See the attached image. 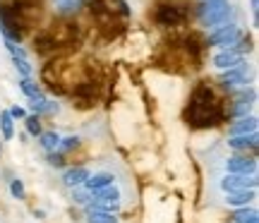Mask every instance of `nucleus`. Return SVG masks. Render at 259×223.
<instances>
[{"label": "nucleus", "instance_id": "obj_14", "mask_svg": "<svg viewBox=\"0 0 259 223\" xmlns=\"http://www.w3.org/2000/svg\"><path fill=\"white\" fill-rule=\"evenodd\" d=\"M87 177H89V170H87V168H70V170L63 175V180H65V185L79 187L87 183Z\"/></svg>", "mask_w": 259, "mask_h": 223}, {"label": "nucleus", "instance_id": "obj_23", "mask_svg": "<svg viewBox=\"0 0 259 223\" xmlns=\"http://www.w3.org/2000/svg\"><path fill=\"white\" fill-rule=\"evenodd\" d=\"M15 67H17L19 72H22V77H24V79H29V74H31V67H29V63L24 60V58L15 56Z\"/></svg>", "mask_w": 259, "mask_h": 223}, {"label": "nucleus", "instance_id": "obj_19", "mask_svg": "<svg viewBox=\"0 0 259 223\" xmlns=\"http://www.w3.org/2000/svg\"><path fill=\"white\" fill-rule=\"evenodd\" d=\"M0 130H3V137L10 140L12 135H15V127H12V118H10V113H0Z\"/></svg>", "mask_w": 259, "mask_h": 223}, {"label": "nucleus", "instance_id": "obj_3", "mask_svg": "<svg viewBox=\"0 0 259 223\" xmlns=\"http://www.w3.org/2000/svg\"><path fill=\"white\" fill-rule=\"evenodd\" d=\"M187 120L194 127H209L219 120V103H216V96L211 94L206 82H202L194 89L190 108H187Z\"/></svg>", "mask_w": 259, "mask_h": 223}, {"label": "nucleus", "instance_id": "obj_17", "mask_svg": "<svg viewBox=\"0 0 259 223\" xmlns=\"http://www.w3.org/2000/svg\"><path fill=\"white\" fill-rule=\"evenodd\" d=\"M87 221L89 223H118V218L113 214H108V211H101V209L89 206V209H87Z\"/></svg>", "mask_w": 259, "mask_h": 223}, {"label": "nucleus", "instance_id": "obj_9", "mask_svg": "<svg viewBox=\"0 0 259 223\" xmlns=\"http://www.w3.org/2000/svg\"><path fill=\"white\" fill-rule=\"evenodd\" d=\"M213 65L219 67V70H233V67L242 65V56L240 53H235V51H221V53H216L213 58Z\"/></svg>", "mask_w": 259, "mask_h": 223}, {"label": "nucleus", "instance_id": "obj_7", "mask_svg": "<svg viewBox=\"0 0 259 223\" xmlns=\"http://www.w3.org/2000/svg\"><path fill=\"white\" fill-rule=\"evenodd\" d=\"M226 170L233 175H254L257 170V161L247 156H233L226 161Z\"/></svg>", "mask_w": 259, "mask_h": 223}, {"label": "nucleus", "instance_id": "obj_27", "mask_svg": "<svg viewBox=\"0 0 259 223\" xmlns=\"http://www.w3.org/2000/svg\"><path fill=\"white\" fill-rule=\"evenodd\" d=\"M24 115H27V113H24V108H19V106H15V108L10 111V118H12V120H15V118H24Z\"/></svg>", "mask_w": 259, "mask_h": 223}, {"label": "nucleus", "instance_id": "obj_26", "mask_svg": "<svg viewBox=\"0 0 259 223\" xmlns=\"http://www.w3.org/2000/svg\"><path fill=\"white\" fill-rule=\"evenodd\" d=\"M77 137H67V140H60V147H58V151H67V149H74L77 147Z\"/></svg>", "mask_w": 259, "mask_h": 223}, {"label": "nucleus", "instance_id": "obj_8", "mask_svg": "<svg viewBox=\"0 0 259 223\" xmlns=\"http://www.w3.org/2000/svg\"><path fill=\"white\" fill-rule=\"evenodd\" d=\"M238 38V29L235 27H216V31L211 34V43L213 46H221L223 51L231 48Z\"/></svg>", "mask_w": 259, "mask_h": 223}, {"label": "nucleus", "instance_id": "obj_4", "mask_svg": "<svg viewBox=\"0 0 259 223\" xmlns=\"http://www.w3.org/2000/svg\"><path fill=\"white\" fill-rule=\"evenodd\" d=\"M149 17L156 22L158 27H180L190 19V5L185 0H158Z\"/></svg>", "mask_w": 259, "mask_h": 223}, {"label": "nucleus", "instance_id": "obj_22", "mask_svg": "<svg viewBox=\"0 0 259 223\" xmlns=\"http://www.w3.org/2000/svg\"><path fill=\"white\" fill-rule=\"evenodd\" d=\"M27 132L29 135H41V120H38V115H29L27 118Z\"/></svg>", "mask_w": 259, "mask_h": 223}, {"label": "nucleus", "instance_id": "obj_1", "mask_svg": "<svg viewBox=\"0 0 259 223\" xmlns=\"http://www.w3.org/2000/svg\"><path fill=\"white\" fill-rule=\"evenodd\" d=\"M44 17V3L41 0H10L0 5V19L3 29L10 38H24Z\"/></svg>", "mask_w": 259, "mask_h": 223}, {"label": "nucleus", "instance_id": "obj_2", "mask_svg": "<svg viewBox=\"0 0 259 223\" xmlns=\"http://www.w3.org/2000/svg\"><path fill=\"white\" fill-rule=\"evenodd\" d=\"M79 36V29L70 19H56L48 27H44L34 38V48L38 53H48V51H58V48L72 46Z\"/></svg>", "mask_w": 259, "mask_h": 223}, {"label": "nucleus", "instance_id": "obj_11", "mask_svg": "<svg viewBox=\"0 0 259 223\" xmlns=\"http://www.w3.org/2000/svg\"><path fill=\"white\" fill-rule=\"evenodd\" d=\"M226 15H228V8L223 5L221 0H213L211 5H206V10H204V19L209 24H221Z\"/></svg>", "mask_w": 259, "mask_h": 223}, {"label": "nucleus", "instance_id": "obj_12", "mask_svg": "<svg viewBox=\"0 0 259 223\" xmlns=\"http://www.w3.org/2000/svg\"><path fill=\"white\" fill-rule=\"evenodd\" d=\"M242 135H257V118H240L231 125V137H242Z\"/></svg>", "mask_w": 259, "mask_h": 223}, {"label": "nucleus", "instance_id": "obj_18", "mask_svg": "<svg viewBox=\"0 0 259 223\" xmlns=\"http://www.w3.org/2000/svg\"><path fill=\"white\" fill-rule=\"evenodd\" d=\"M41 147L46 149L48 154H56L58 147H60V137L56 132H41Z\"/></svg>", "mask_w": 259, "mask_h": 223}, {"label": "nucleus", "instance_id": "obj_13", "mask_svg": "<svg viewBox=\"0 0 259 223\" xmlns=\"http://www.w3.org/2000/svg\"><path fill=\"white\" fill-rule=\"evenodd\" d=\"M113 180H115V177H113L111 173H96V175H89V177H87L84 187H87L89 192H99V190H103V187L113 185Z\"/></svg>", "mask_w": 259, "mask_h": 223}, {"label": "nucleus", "instance_id": "obj_15", "mask_svg": "<svg viewBox=\"0 0 259 223\" xmlns=\"http://www.w3.org/2000/svg\"><path fill=\"white\" fill-rule=\"evenodd\" d=\"M235 151H245L247 154V149L250 151H254L257 149V135H242V137H231V142H228Z\"/></svg>", "mask_w": 259, "mask_h": 223}, {"label": "nucleus", "instance_id": "obj_25", "mask_svg": "<svg viewBox=\"0 0 259 223\" xmlns=\"http://www.w3.org/2000/svg\"><path fill=\"white\" fill-rule=\"evenodd\" d=\"M10 192H12V197H17V199H24V185H22V180H12L10 183Z\"/></svg>", "mask_w": 259, "mask_h": 223}, {"label": "nucleus", "instance_id": "obj_28", "mask_svg": "<svg viewBox=\"0 0 259 223\" xmlns=\"http://www.w3.org/2000/svg\"><path fill=\"white\" fill-rule=\"evenodd\" d=\"M245 223H259V221H257V216H252V218H247Z\"/></svg>", "mask_w": 259, "mask_h": 223}, {"label": "nucleus", "instance_id": "obj_20", "mask_svg": "<svg viewBox=\"0 0 259 223\" xmlns=\"http://www.w3.org/2000/svg\"><path fill=\"white\" fill-rule=\"evenodd\" d=\"M19 86H22V92L27 94L29 99H38V96H44V94H41V86H38V84H34L31 79H22V84H19Z\"/></svg>", "mask_w": 259, "mask_h": 223}, {"label": "nucleus", "instance_id": "obj_5", "mask_svg": "<svg viewBox=\"0 0 259 223\" xmlns=\"http://www.w3.org/2000/svg\"><path fill=\"white\" fill-rule=\"evenodd\" d=\"M92 206L113 214L120 206V190L115 185H108V187H103V190H99V192H92Z\"/></svg>", "mask_w": 259, "mask_h": 223}, {"label": "nucleus", "instance_id": "obj_21", "mask_svg": "<svg viewBox=\"0 0 259 223\" xmlns=\"http://www.w3.org/2000/svg\"><path fill=\"white\" fill-rule=\"evenodd\" d=\"M252 216H257V211H254V209H247V206H242V209H235L233 218H235V223H245L247 218H252Z\"/></svg>", "mask_w": 259, "mask_h": 223}, {"label": "nucleus", "instance_id": "obj_16", "mask_svg": "<svg viewBox=\"0 0 259 223\" xmlns=\"http://www.w3.org/2000/svg\"><path fill=\"white\" fill-rule=\"evenodd\" d=\"M254 199V190L250 192H233V195L226 197V204L228 206H235V209H242V206H247Z\"/></svg>", "mask_w": 259, "mask_h": 223}, {"label": "nucleus", "instance_id": "obj_10", "mask_svg": "<svg viewBox=\"0 0 259 223\" xmlns=\"http://www.w3.org/2000/svg\"><path fill=\"white\" fill-rule=\"evenodd\" d=\"M221 84L223 86H245L247 84V74H245V67L238 65L233 70H226L221 74Z\"/></svg>", "mask_w": 259, "mask_h": 223}, {"label": "nucleus", "instance_id": "obj_6", "mask_svg": "<svg viewBox=\"0 0 259 223\" xmlns=\"http://www.w3.org/2000/svg\"><path fill=\"white\" fill-rule=\"evenodd\" d=\"M221 187L233 195V192H250V190H257V175H228L221 180Z\"/></svg>", "mask_w": 259, "mask_h": 223}, {"label": "nucleus", "instance_id": "obj_24", "mask_svg": "<svg viewBox=\"0 0 259 223\" xmlns=\"http://www.w3.org/2000/svg\"><path fill=\"white\" fill-rule=\"evenodd\" d=\"M74 202H77V204H89V202H92V192H89L87 187H84V190H77V192H74Z\"/></svg>", "mask_w": 259, "mask_h": 223}]
</instances>
